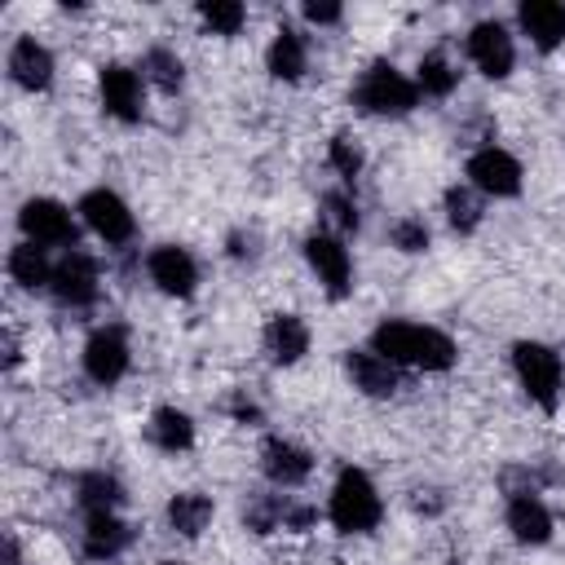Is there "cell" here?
I'll return each mask as SVG.
<instances>
[{
  "label": "cell",
  "instance_id": "3957f363",
  "mask_svg": "<svg viewBox=\"0 0 565 565\" xmlns=\"http://www.w3.org/2000/svg\"><path fill=\"white\" fill-rule=\"evenodd\" d=\"M327 516L340 534H366V530L380 525L384 499H380L375 481L362 468H340V477L331 486V499H327Z\"/></svg>",
  "mask_w": 565,
  "mask_h": 565
},
{
  "label": "cell",
  "instance_id": "4dcf8cb0",
  "mask_svg": "<svg viewBox=\"0 0 565 565\" xmlns=\"http://www.w3.org/2000/svg\"><path fill=\"white\" fill-rule=\"evenodd\" d=\"M243 521H247V530H256V534H269V530H278V525L287 521V499H278V494H265V499H256V503L243 512Z\"/></svg>",
  "mask_w": 565,
  "mask_h": 565
},
{
  "label": "cell",
  "instance_id": "4316f807",
  "mask_svg": "<svg viewBox=\"0 0 565 565\" xmlns=\"http://www.w3.org/2000/svg\"><path fill=\"white\" fill-rule=\"evenodd\" d=\"M79 503L88 512H115L124 503V486L110 472H84L79 477Z\"/></svg>",
  "mask_w": 565,
  "mask_h": 565
},
{
  "label": "cell",
  "instance_id": "44dd1931",
  "mask_svg": "<svg viewBox=\"0 0 565 565\" xmlns=\"http://www.w3.org/2000/svg\"><path fill=\"white\" fill-rule=\"evenodd\" d=\"M265 66H269L274 79H300L305 66H309L305 35H300L296 26H282V31L269 40V49H265Z\"/></svg>",
  "mask_w": 565,
  "mask_h": 565
},
{
  "label": "cell",
  "instance_id": "83f0119b",
  "mask_svg": "<svg viewBox=\"0 0 565 565\" xmlns=\"http://www.w3.org/2000/svg\"><path fill=\"white\" fill-rule=\"evenodd\" d=\"M446 221L459 234H472L481 225V203H477V190L472 185H450L446 190Z\"/></svg>",
  "mask_w": 565,
  "mask_h": 565
},
{
  "label": "cell",
  "instance_id": "ac0fdd59",
  "mask_svg": "<svg viewBox=\"0 0 565 565\" xmlns=\"http://www.w3.org/2000/svg\"><path fill=\"white\" fill-rule=\"evenodd\" d=\"M344 371L353 380V388H362L366 397H388L397 393V366L388 358H380L375 349H353L344 358Z\"/></svg>",
  "mask_w": 565,
  "mask_h": 565
},
{
  "label": "cell",
  "instance_id": "484cf974",
  "mask_svg": "<svg viewBox=\"0 0 565 565\" xmlns=\"http://www.w3.org/2000/svg\"><path fill=\"white\" fill-rule=\"evenodd\" d=\"M141 75H146L159 93H177V88L185 84V66H181V57H177L172 49H146Z\"/></svg>",
  "mask_w": 565,
  "mask_h": 565
},
{
  "label": "cell",
  "instance_id": "9c48e42d",
  "mask_svg": "<svg viewBox=\"0 0 565 565\" xmlns=\"http://www.w3.org/2000/svg\"><path fill=\"white\" fill-rule=\"evenodd\" d=\"M79 216H84V225H88L102 243H110V247H115V243H128L132 230H137L128 203H124L115 190H106V185H97V190H88V194L79 199Z\"/></svg>",
  "mask_w": 565,
  "mask_h": 565
},
{
  "label": "cell",
  "instance_id": "5b68a950",
  "mask_svg": "<svg viewBox=\"0 0 565 565\" xmlns=\"http://www.w3.org/2000/svg\"><path fill=\"white\" fill-rule=\"evenodd\" d=\"M18 225H22V238L26 243H40V247H66L75 252V238H79V225L71 216L66 203L57 199H26L22 212H18Z\"/></svg>",
  "mask_w": 565,
  "mask_h": 565
},
{
  "label": "cell",
  "instance_id": "2e32d148",
  "mask_svg": "<svg viewBox=\"0 0 565 565\" xmlns=\"http://www.w3.org/2000/svg\"><path fill=\"white\" fill-rule=\"evenodd\" d=\"M516 22L530 35V44L543 53L565 44V4H556V0H525L516 9Z\"/></svg>",
  "mask_w": 565,
  "mask_h": 565
},
{
  "label": "cell",
  "instance_id": "e0dca14e",
  "mask_svg": "<svg viewBox=\"0 0 565 565\" xmlns=\"http://www.w3.org/2000/svg\"><path fill=\"white\" fill-rule=\"evenodd\" d=\"M260 468H265V477H269L274 486L291 490V486H300V481L313 472V459H309V450H300L296 441L269 437L265 450H260Z\"/></svg>",
  "mask_w": 565,
  "mask_h": 565
},
{
  "label": "cell",
  "instance_id": "4fadbf2b",
  "mask_svg": "<svg viewBox=\"0 0 565 565\" xmlns=\"http://www.w3.org/2000/svg\"><path fill=\"white\" fill-rule=\"evenodd\" d=\"M146 274L150 282L163 291V296H190L199 287V265L185 247L177 243H159L150 256H146Z\"/></svg>",
  "mask_w": 565,
  "mask_h": 565
},
{
  "label": "cell",
  "instance_id": "836d02e7",
  "mask_svg": "<svg viewBox=\"0 0 565 565\" xmlns=\"http://www.w3.org/2000/svg\"><path fill=\"white\" fill-rule=\"evenodd\" d=\"M340 4H305V18L313 22V26H331V22H340Z\"/></svg>",
  "mask_w": 565,
  "mask_h": 565
},
{
  "label": "cell",
  "instance_id": "7402d4cb",
  "mask_svg": "<svg viewBox=\"0 0 565 565\" xmlns=\"http://www.w3.org/2000/svg\"><path fill=\"white\" fill-rule=\"evenodd\" d=\"M146 433H150V441H154L163 455H181V450L194 446V419H190L185 411H177V406H159V411L150 415Z\"/></svg>",
  "mask_w": 565,
  "mask_h": 565
},
{
  "label": "cell",
  "instance_id": "f1b7e54d",
  "mask_svg": "<svg viewBox=\"0 0 565 565\" xmlns=\"http://www.w3.org/2000/svg\"><path fill=\"white\" fill-rule=\"evenodd\" d=\"M199 18L212 35H238L247 22V9L238 0H207V4H199Z\"/></svg>",
  "mask_w": 565,
  "mask_h": 565
},
{
  "label": "cell",
  "instance_id": "f546056e",
  "mask_svg": "<svg viewBox=\"0 0 565 565\" xmlns=\"http://www.w3.org/2000/svg\"><path fill=\"white\" fill-rule=\"evenodd\" d=\"M327 159H331L335 177H340V181H349V185L358 181V172H362V163H366V159H362V146H358L349 132H335V137H331Z\"/></svg>",
  "mask_w": 565,
  "mask_h": 565
},
{
  "label": "cell",
  "instance_id": "7a4b0ae2",
  "mask_svg": "<svg viewBox=\"0 0 565 565\" xmlns=\"http://www.w3.org/2000/svg\"><path fill=\"white\" fill-rule=\"evenodd\" d=\"M353 106L362 115H380V119H397L411 115L419 106V88L406 71H397L393 62H371L358 84H353Z\"/></svg>",
  "mask_w": 565,
  "mask_h": 565
},
{
  "label": "cell",
  "instance_id": "d4e9b609",
  "mask_svg": "<svg viewBox=\"0 0 565 565\" xmlns=\"http://www.w3.org/2000/svg\"><path fill=\"white\" fill-rule=\"evenodd\" d=\"M415 88L419 97H450L459 88V66L446 53H424L415 66Z\"/></svg>",
  "mask_w": 565,
  "mask_h": 565
},
{
  "label": "cell",
  "instance_id": "8fae6325",
  "mask_svg": "<svg viewBox=\"0 0 565 565\" xmlns=\"http://www.w3.org/2000/svg\"><path fill=\"white\" fill-rule=\"evenodd\" d=\"M128 362H132V349H128L124 327H102V331L88 335V344H84V375L93 384H119Z\"/></svg>",
  "mask_w": 565,
  "mask_h": 565
},
{
  "label": "cell",
  "instance_id": "52a82bcc",
  "mask_svg": "<svg viewBox=\"0 0 565 565\" xmlns=\"http://www.w3.org/2000/svg\"><path fill=\"white\" fill-rule=\"evenodd\" d=\"M97 93H102V110H106L110 119H119V124H137L141 110H146V75H137V71L124 66V62L102 66Z\"/></svg>",
  "mask_w": 565,
  "mask_h": 565
},
{
  "label": "cell",
  "instance_id": "cb8c5ba5",
  "mask_svg": "<svg viewBox=\"0 0 565 565\" xmlns=\"http://www.w3.org/2000/svg\"><path fill=\"white\" fill-rule=\"evenodd\" d=\"M212 512H216L212 499L199 494V490H181V494L168 499V525H172L177 534H185V539H199V534L207 530Z\"/></svg>",
  "mask_w": 565,
  "mask_h": 565
},
{
  "label": "cell",
  "instance_id": "30bf717a",
  "mask_svg": "<svg viewBox=\"0 0 565 565\" xmlns=\"http://www.w3.org/2000/svg\"><path fill=\"white\" fill-rule=\"evenodd\" d=\"M468 62H472L486 79L512 75V66H516V44H512L508 26H503V22H477V26L468 31Z\"/></svg>",
  "mask_w": 565,
  "mask_h": 565
},
{
  "label": "cell",
  "instance_id": "d6986e66",
  "mask_svg": "<svg viewBox=\"0 0 565 565\" xmlns=\"http://www.w3.org/2000/svg\"><path fill=\"white\" fill-rule=\"evenodd\" d=\"M265 353H269L274 362H282V366L300 362V358L309 353V327H305V318H296V313L269 318V322H265Z\"/></svg>",
  "mask_w": 565,
  "mask_h": 565
},
{
  "label": "cell",
  "instance_id": "6da1fadb",
  "mask_svg": "<svg viewBox=\"0 0 565 565\" xmlns=\"http://www.w3.org/2000/svg\"><path fill=\"white\" fill-rule=\"evenodd\" d=\"M371 349L380 358H388L393 366H411V371H446L455 366V340L437 327L424 322H406V318H388L371 331Z\"/></svg>",
  "mask_w": 565,
  "mask_h": 565
},
{
  "label": "cell",
  "instance_id": "ffe728a7",
  "mask_svg": "<svg viewBox=\"0 0 565 565\" xmlns=\"http://www.w3.org/2000/svg\"><path fill=\"white\" fill-rule=\"evenodd\" d=\"M128 543H132L128 521H119L115 512H88V525H84V552H88L93 561H110V556H119Z\"/></svg>",
  "mask_w": 565,
  "mask_h": 565
},
{
  "label": "cell",
  "instance_id": "7c38bea8",
  "mask_svg": "<svg viewBox=\"0 0 565 565\" xmlns=\"http://www.w3.org/2000/svg\"><path fill=\"white\" fill-rule=\"evenodd\" d=\"M53 296L62 300V305H71V309H84V305H93L97 300V260L88 256V252H62V260L53 265Z\"/></svg>",
  "mask_w": 565,
  "mask_h": 565
},
{
  "label": "cell",
  "instance_id": "1f68e13d",
  "mask_svg": "<svg viewBox=\"0 0 565 565\" xmlns=\"http://www.w3.org/2000/svg\"><path fill=\"white\" fill-rule=\"evenodd\" d=\"M322 212H327V221L335 225V234H353V230L362 225L358 203H353V194H344V190H331V194L322 199Z\"/></svg>",
  "mask_w": 565,
  "mask_h": 565
},
{
  "label": "cell",
  "instance_id": "9a60e30c",
  "mask_svg": "<svg viewBox=\"0 0 565 565\" xmlns=\"http://www.w3.org/2000/svg\"><path fill=\"white\" fill-rule=\"evenodd\" d=\"M508 530H512V539L516 543H530V547H539V543H547L552 539V512H547V503L534 494V490H516L512 499H508Z\"/></svg>",
  "mask_w": 565,
  "mask_h": 565
},
{
  "label": "cell",
  "instance_id": "8992f818",
  "mask_svg": "<svg viewBox=\"0 0 565 565\" xmlns=\"http://www.w3.org/2000/svg\"><path fill=\"white\" fill-rule=\"evenodd\" d=\"M305 260L318 274V282L327 287L331 300H344L353 291V256H349V247H344L340 234H331V230L309 234L305 238Z\"/></svg>",
  "mask_w": 565,
  "mask_h": 565
},
{
  "label": "cell",
  "instance_id": "d6a6232c",
  "mask_svg": "<svg viewBox=\"0 0 565 565\" xmlns=\"http://www.w3.org/2000/svg\"><path fill=\"white\" fill-rule=\"evenodd\" d=\"M393 247L397 252H424L428 247V225H424V216H402V221H393Z\"/></svg>",
  "mask_w": 565,
  "mask_h": 565
},
{
  "label": "cell",
  "instance_id": "5bb4252c",
  "mask_svg": "<svg viewBox=\"0 0 565 565\" xmlns=\"http://www.w3.org/2000/svg\"><path fill=\"white\" fill-rule=\"evenodd\" d=\"M9 75L26 93H44L53 84V53L35 35H18L9 49Z\"/></svg>",
  "mask_w": 565,
  "mask_h": 565
},
{
  "label": "cell",
  "instance_id": "e575fe53",
  "mask_svg": "<svg viewBox=\"0 0 565 565\" xmlns=\"http://www.w3.org/2000/svg\"><path fill=\"white\" fill-rule=\"evenodd\" d=\"M159 565H185V561H159Z\"/></svg>",
  "mask_w": 565,
  "mask_h": 565
},
{
  "label": "cell",
  "instance_id": "277c9868",
  "mask_svg": "<svg viewBox=\"0 0 565 565\" xmlns=\"http://www.w3.org/2000/svg\"><path fill=\"white\" fill-rule=\"evenodd\" d=\"M512 371H516V380L534 406L556 411L561 388H565V366H561L556 349H547L539 340H521V344H512Z\"/></svg>",
  "mask_w": 565,
  "mask_h": 565
},
{
  "label": "cell",
  "instance_id": "ba28073f",
  "mask_svg": "<svg viewBox=\"0 0 565 565\" xmlns=\"http://www.w3.org/2000/svg\"><path fill=\"white\" fill-rule=\"evenodd\" d=\"M468 185L490 199H512L521 194V163L503 146H481L468 159Z\"/></svg>",
  "mask_w": 565,
  "mask_h": 565
},
{
  "label": "cell",
  "instance_id": "603a6c76",
  "mask_svg": "<svg viewBox=\"0 0 565 565\" xmlns=\"http://www.w3.org/2000/svg\"><path fill=\"white\" fill-rule=\"evenodd\" d=\"M53 265H57V260H49V247L26 243V238L9 252V278H13L18 287H26V291L49 287V282H53Z\"/></svg>",
  "mask_w": 565,
  "mask_h": 565
}]
</instances>
